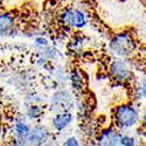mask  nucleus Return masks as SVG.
<instances>
[{
  "instance_id": "6",
  "label": "nucleus",
  "mask_w": 146,
  "mask_h": 146,
  "mask_svg": "<svg viewBox=\"0 0 146 146\" xmlns=\"http://www.w3.org/2000/svg\"><path fill=\"white\" fill-rule=\"evenodd\" d=\"M71 119H72V116L68 112L60 113L54 118V126L57 130H63L66 126H68L70 124Z\"/></svg>"
},
{
  "instance_id": "12",
  "label": "nucleus",
  "mask_w": 146,
  "mask_h": 146,
  "mask_svg": "<svg viewBox=\"0 0 146 146\" xmlns=\"http://www.w3.org/2000/svg\"><path fill=\"white\" fill-rule=\"evenodd\" d=\"M41 115V110H40V108L38 106H33L32 109H29V111H28V116L31 118H36V117H39Z\"/></svg>"
},
{
  "instance_id": "5",
  "label": "nucleus",
  "mask_w": 146,
  "mask_h": 146,
  "mask_svg": "<svg viewBox=\"0 0 146 146\" xmlns=\"http://www.w3.org/2000/svg\"><path fill=\"white\" fill-rule=\"evenodd\" d=\"M120 138L121 137L119 136L118 132L113 130H108L103 132L101 137V143L105 145H117L118 143H120Z\"/></svg>"
},
{
  "instance_id": "7",
  "label": "nucleus",
  "mask_w": 146,
  "mask_h": 146,
  "mask_svg": "<svg viewBox=\"0 0 146 146\" xmlns=\"http://www.w3.org/2000/svg\"><path fill=\"white\" fill-rule=\"evenodd\" d=\"M14 19L9 14H1L0 15V33H5L13 27Z\"/></svg>"
},
{
  "instance_id": "9",
  "label": "nucleus",
  "mask_w": 146,
  "mask_h": 146,
  "mask_svg": "<svg viewBox=\"0 0 146 146\" xmlns=\"http://www.w3.org/2000/svg\"><path fill=\"white\" fill-rule=\"evenodd\" d=\"M63 22L66 25L72 26L74 27V22H75V11H67L63 14Z\"/></svg>"
},
{
  "instance_id": "4",
  "label": "nucleus",
  "mask_w": 146,
  "mask_h": 146,
  "mask_svg": "<svg viewBox=\"0 0 146 146\" xmlns=\"http://www.w3.org/2000/svg\"><path fill=\"white\" fill-rule=\"evenodd\" d=\"M47 136H48V133H47V130L43 129V127H36L34 129L32 132L28 133V140L34 143V144H40V143H43L46 139H47Z\"/></svg>"
},
{
  "instance_id": "11",
  "label": "nucleus",
  "mask_w": 146,
  "mask_h": 146,
  "mask_svg": "<svg viewBox=\"0 0 146 146\" xmlns=\"http://www.w3.org/2000/svg\"><path fill=\"white\" fill-rule=\"evenodd\" d=\"M17 132H18V135H20V136H28V133L31 131H29V127L26 124L18 123V125H17Z\"/></svg>"
},
{
  "instance_id": "2",
  "label": "nucleus",
  "mask_w": 146,
  "mask_h": 146,
  "mask_svg": "<svg viewBox=\"0 0 146 146\" xmlns=\"http://www.w3.org/2000/svg\"><path fill=\"white\" fill-rule=\"evenodd\" d=\"M111 50L115 52L117 55L127 56L135 50V41L127 33H123L111 41L110 43Z\"/></svg>"
},
{
  "instance_id": "3",
  "label": "nucleus",
  "mask_w": 146,
  "mask_h": 146,
  "mask_svg": "<svg viewBox=\"0 0 146 146\" xmlns=\"http://www.w3.org/2000/svg\"><path fill=\"white\" fill-rule=\"evenodd\" d=\"M111 74L113 75V77H116L119 81H125L126 78L130 77V69L126 66V63H124L123 61H115L111 64Z\"/></svg>"
},
{
  "instance_id": "10",
  "label": "nucleus",
  "mask_w": 146,
  "mask_h": 146,
  "mask_svg": "<svg viewBox=\"0 0 146 146\" xmlns=\"http://www.w3.org/2000/svg\"><path fill=\"white\" fill-rule=\"evenodd\" d=\"M71 82H72V86L75 88L80 89L83 87V76L80 74V72H74L71 76Z\"/></svg>"
},
{
  "instance_id": "1",
  "label": "nucleus",
  "mask_w": 146,
  "mask_h": 146,
  "mask_svg": "<svg viewBox=\"0 0 146 146\" xmlns=\"http://www.w3.org/2000/svg\"><path fill=\"white\" fill-rule=\"evenodd\" d=\"M115 116L119 127H131L137 123L139 118L138 111L132 105H121L117 108Z\"/></svg>"
},
{
  "instance_id": "14",
  "label": "nucleus",
  "mask_w": 146,
  "mask_h": 146,
  "mask_svg": "<svg viewBox=\"0 0 146 146\" xmlns=\"http://www.w3.org/2000/svg\"><path fill=\"white\" fill-rule=\"evenodd\" d=\"M64 144H66V145H75V146L78 145V143H77V140H76L75 138H69Z\"/></svg>"
},
{
  "instance_id": "13",
  "label": "nucleus",
  "mask_w": 146,
  "mask_h": 146,
  "mask_svg": "<svg viewBox=\"0 0 146 146\" xmlns=\"http://www.w3.org/2000/svg\"><path fill=\"white\" fill-rule=\"evenodd\" d=\"M120 144L121 145H125V146H132V145H135V139H133L132 137H121L120 138Z\"/></svg>"
},
{
  "instance_id": "8",
  "label": "nucleus",
  "mask_w": 146,
  "mask_h": 146,
  "mask_svg": "<svg viewBox=\"0 0 146 146\" xmlns=\"http://www.w3.org/2000/svg\"><path fill=\"white\" fill-rule=\"evenodd\" d=\"M86 23H87L86 15H84L82 12H80V11H75V22H74V27L82 28L83 26H86Z\"/></svg>"
},
{
  "instance_id": "15",
  "label": "nucleus",
  "mask_w": 146,
  "mask_h": 146,
  "mask_svg": "<svg viewBox=\"0 0 146 146\" xmlns=\"http://www.w3.org/2000/svg\"><path fill=\"white\" fill-rule=\"evenodd\" d=\"M141 94H143V96L146 97V81L141 84Z\"/></svg>"
},
{
  "instance_id": "16",
  "label": "nucleus",
  "mask_w": 146,
  "mask_h": 146,
  "mask_svg": "<svg viewBox=\"0 0 146 146\" xmlns=\"http://www.w3.org/2000/svg\"><path fill=\"white\" fill-rule=\"evenodd\" d=\"M36 42H38V43H42V44H46L47 43V41H43V40H38Z\"/></svg>"
}]
</instances>
